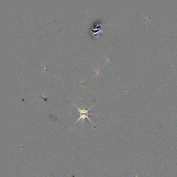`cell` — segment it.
I'll use <instances>...</instances> for the list:
<instances>
[{
	"instance_id": "6da1fadb",
	"label": "cell",
	"mask_w": 177,
	"mask_h": 177,
	"mask_svg": "<svg viewBox=\"0 0 177 177\" xmlns=\"http://www.w3.org/2000/svg\"><path fill=\"white\" fill-rule=\"evenodd\" d=\"M77 108L78 110H79V114H80V117H79V119L77 120V122L79 121L81 119H82L83 120H84H84H85V119H86L87 118V119H88L91 122V123H93V122L91 121V120L90 119H89L88 117L89 115L91 114H89V113H88L89 110L90 109V108H89L88 110H87L85 109L81 110L78 107H77Z\"/></svg>"
}]
</instances>
